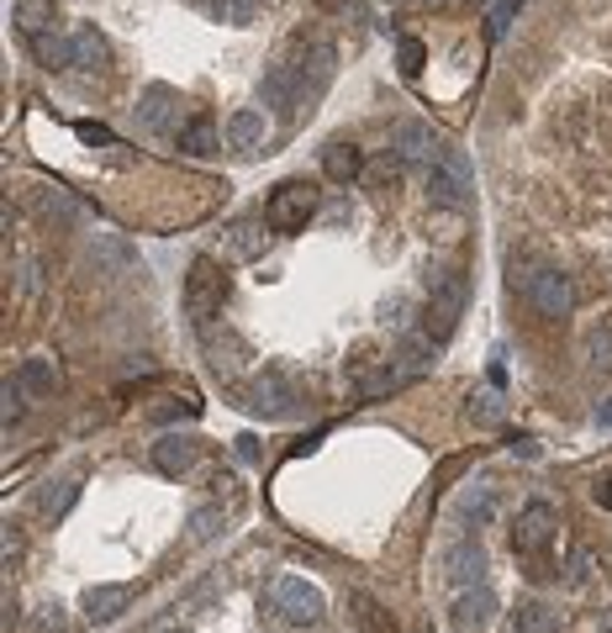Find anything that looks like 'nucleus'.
I'll list each match as a JSON object with an SVG mask.
<instances>
[{
	"label": "nucleus",
	"instance_id": "nucleus-1",
	"mask_svg": "<svg viewBox=\"0 0 612 633\" xmlns=\"http://www.w3.org/2000/svg\"><path fill=\"white\" fill-rule=\"evenodd\" d=\"M222 306H227V270L216 265L212 254L190 259V270H185V317L196 328H212V317Z\"/></svg>",
	"mask_w": 612,
	"mask_h": 633
},
{
	"label": "nucleus",
	"instance_id": "nucleus-2",
	"mask_svg": "<svg viewBox=\"0 0 612 633\" xmlns=\"http://www.w3.org/2000/svg\"><path fill=\"white\" fill-rule=\"evenodd\" d=\"M311 216H317V190H311V180H280L275 190H270V201H264L270 233H302Z\"/></svg>",
	"mask_w": 612,
	"mask_h": 633
},
{
	"label": "nucleus",
	"instance_id": "nucleus-3",
	"mask_svg": "<svg viewBox=\"0 0 612 633\" xmlns=\"http://www.w3.org/2000/svg\"><path fill=\"white\" fill-rule=\"evenodd\" d=\"M264 612H275L285 623H317L328 612V597L311 581H302V575H280L270 586V597H264Z\"/></svg>",
	"mask_w": 612,
	"mask_h": 633
},
{
	"label": "nucleus",
	"instance_id": "nucleus-4",
	"mask_svg": "<svg viewBox=\"0 0 612 633\" xmlns=\"http://www.w3.org/2000/svg\"><path fill=\"white\" fill-rule=\"evenodd\" d=\"M554 543H560V513H554L550 502H528L518 517V528H513V549H518L522 560H544Z\"/></svg>",
	"mask_w": 612,
	"mask_h": 633
},
{
	"label": "nucleus",
	"instance_id": "nucleus-5",
	"mask_svg": "<svg viewBox=\"0 0 612 633\" xmlns=\"http://www.w3.org/2000/svg\"><path fill=\"white\" fill-rule=\"evenodd\" d=\"M522 296L533 302L539 317L560 323V317H570V306H576V285H570V274L565 270H533L528 274V285H522Z\"/></svg>",
	"mask_w": 612,
	"mask_h": 633
},
{
	"label": "nucleus",
	"instance_id": "nucleus-6",
	"mask_svg": "<svg viewBox=\"0 0 612 633\" xmlns=\"http://www.w3.org/2000/svg\"><path fill=\"white\" fill-rule=\"evenodd\" d=\"M259 95H264V106H270V112H280V117H291L296 106H306L302 69H296V59H291V54L270 63V74H264V85H259Z\"/></svg>",
	"mask_w": 612,
	"mask_h": 633
},
{
	"label": "nucleus",
	"instance_id": "nucleus-7",
	"mask_svg": "<svg viewBox=\"0 0 612 633\" xmlns=\"http://www.w3.org/2000/svg\"><path fill=\"white\" fill-rule=\"evenodd\" d=\"M291 380L280 375V370H270V375H254L244 386V407L254 412V418H285L291 412Z\"/></svg>",
	"mask_w": 612,
	"mask_h": 633
},
{
	"label": "nucleus",
	"instance_id": "nucleus-8",
	"mask_svg": "<svg viewBox=\"0 0 612 633\" xmlns=\"http://www.w3.org/2000/svg\"><path fill=\"white\" fill-rule=\"evenodd\" d=\"M444 575H449V586H481L486 581V543L481 539H449L444 549Z\"/></svg>",
	"mask_w": 612,
	"mask_h": 633
},
{
	"label": "nucleus",
	"instance_id": "nucleus-9",
	"mask_svg": "<svg viewBox=\"0 0 612 633\" xmlns=\"http://www.w3.org/2000/svg\"><path fill=\"white\" fill-rule=\"evenodd\" d=\"M428 196L438 207H470V169H464V159L449 153V159H438L428 169Z\"/></svg>",
	"mask_w": 612,
	"mask_h": 633
},
{
	"label": "nucleus",
	"instance_id": "nucleus-10",
	"mask_svg": "<svg viewBox=\"0 0 612 633\" xmlns=\"http://www.w3.org/2000/svg\"><path fill=\"white\" fill-rule=\"evenodd\" d=\"M391 153H397V159H412V164H428V169H433L438 159H449V143L433 132L428 121H401Z\"/></svg>",
	"mask_w": 612,
	"mask_h": 633
},
{
	"label": "nucleus",
	"instance_id": "nucleus-11",
	"mask_svg": "<svg viewBox=\"0 0 612 633\" xmlns=\"http://www.w3.org/2000/svg\"><path fill=\"white\" fill-rule=\"evenodd\" d=\"M491 618H496V597H491L486 586H464L455 602H449V623H455V633H486Z\"/></svg>",
	"mask_w": 612,
	"mask_h": 633
},
{
	"label": "nucleus",
	"instance_id": "nucleus-12",
	"mask_svg": "<svg viewBox=\"0 0 612 633\" xmlns=\"http://www.w3.org/2000/svg\"><path fill=\"white\" fill-rule=\"evenodd\" d=\"M291 59H296V69H302L306 101L328 91V80H333V63H338L333 43H296V48H291Z\"/></svg>",
	"mask_w": 612,
	"mask_h": 633
},
{
	"label": "nucleus",
	"instance_id": "nucleus-13",
	"mask_svg": "<svg viewBox=\"0 0 612 633\" xmlns=\"http://www.w3.org/2000/svg\"><path fill=\"white\" fill-rule=\"evenodd\" d=\"M185 101L175 85H149V91L138 95V121H143V132H169L175 121H180Z\"/></svg>",
	"mask_w": 612,
	"mask_h": 633
},
{
	"label": "nucleus",
	"instance_id": "nucleus-14",
	"mask_svg": "<svg viewBox=\"0 0 612 633\" xmlns=\"http://www.w3.org/2000/svg\"><path fill=\"white\" fill-rule=\"evenodd\" d=\"M11 22L16 32L37 43V37H48V32H59V0H16L11 5Z\"/></svg>",
	"mask_w": 612,
	"mask_h": 633
},
{
	"label": "nucleus",
	"instance_id": "nucleus-15",
	"mask_svg": "<svg viewBox=\"0 0 612 633\" xmlns=\"http://www.w3.org/2000/svg\"><path fill=\"white\" fill-rule=\"evenodd\" d=\"M127 607H132V586H85V597H80L85 623H111Z\"/></svg>",
	"mask_w": 612,
	"mask_h": 633
},
{
	"label": "nucleus",
	"instance_id": "nucleus-16",
	"mask_svg": "<svg viewBox=\"0 0 612 633\" xmlns=\"http://www.w3.org/2000/svg\"><path fill=\"white\" fill-rule=\"evenodd\" d=\"M149 459L158 476H185V470L196 465V444H190L185 433H164L158 444H149Z\"/></svg>",
	"mask_w": 612,
	"mask_h": 633
},
{
	"label": "nucleus",
	"instance_id": "nucleus-17",
	"mask_svg": "<svg viewBox=\"0 0 612 633\" xmlns=\"http://www.w3.org/2000/svg\"><path fill=\"white\" fill-rule=\"evenodd\" d=\"M264 132H270V121H264V112H254V106H244V112H233V117H227V149L254 153L259 143H264Z\"/></svg>",
	"mask_w": 612,
	"mask_h": 633
},
{
	"label": "nucleus",
	"instance_id": "nucleus-18",
	"mask_svg": "<svg viewBox=\"0 0 612 633\" xmlns=\"http://www.w3.org/2000/svg\"><path fill=\"white\" fill-rule=\"evenodd\" d=\"M16 380H22V391L32 396V401H43V396L59 391V364L43 360V354H32V360H22V370H16Z\"/></svg>",
	"mask_w": 612,
	"mask_h": 633
},
{
	"label": "nucleus",
	"instance_id": "nucleus-19",
	"mask_svg": "<svg viewBox=\"0 0 612 633\" xmlns=\"http://www.w3.org/2000/svg\"><path fill=\"white\" fill-rule=\"evenodd\" d=\"M360 169H365V153L354 149V143H328V149H322V175L333 185H354Z\"/></svg>",
	"mask_w": 612,
	"mask_h": 633
},
{
	"label": "nucleus",
	"instance_id": "nucleus-20",
	"mask_svg": "<svg viewBox=\"0 0 612 633\" xmlns=\"http://www.w3.org/2000/svg\"><path fill=\"white\" fill-rule=\"evenodd\" d=\"M74 502H80V476H59V481L37 485V513L43 517H63Z\"/></svg>",
	"mask_w": 612,
	"mask_h": 633
},
{
	"label": "nucleus",
	"instance_id": "nucleus-21",
	"mask_svg": "<svg viewBox=\"0 0 612 633\" xmlns=\"http://www.w3.org/2000/svg\"><path fill=\"white\" fill-rule=\"evenodd\" d=\"M180 149L190 153V159H212L216 149H222V132H216L212 117H190L180 127Z\"/></svg>",
	"mask_w": 612,
	"mask_h": 633
},
{
	"label": "nucleus",
	"instance_id": "nucleus-22",
	"mask_svg": "<svg viewBox=\"0 0 612 633\" xmlns=\"http://www.w3.org/2000/svg\"><path fill=\"white\" fill-rule=\"evenodd\" d=\"M106 59H111V43L95 27H74V69L95 74V69H106Z\"/></svg>",
	"mask_w": 612,
	"mask_h": 633
},
{
	"label": "nucleus",
	"instance_id": "nucleus-23",
	"mask_svg": "<svg viewBox=\"0 0 612 633\" xmlns=\"http://www.w3.org/2000/svg\"><path fill=\"white\" fill-rule=\"evenodd\" d=\"M581 354L591 370H612V317H602V323H591L581 338Z\"/></svg>",
	"mask_w": 612,
	"mask_h": 633
},
{
	"label": "nucleus",
	"instance_id": "nucleus-24",
	"mask_svg": "<svg viewBox=\"0 0 612 633\" xmlns=\"http://www.w3.org/2000/svg\"><path fill=\"white\" fill-rule=\"evenodd\" d=\"M513 633H560V612L550 602H522L513 612Z\"/></svg>",
	"mask_w": 612,
	"mask_h": 633
},
{
	"label": "nucleus",
	"instance_id": "nucleus-25",
	"mask_svg": "<svg viewBox=\"0 0 612 633\" xmlns=\"http://www.w3.org/2000/svg\"><path fill=\"white\" fill-rule=\"evenodd\" d=\"M32 54H37L43 69H74V37L48 32V37H37V43H32Z\"/></svg>",
	"mask_w": 612,
	"mask_h": 633
},
{
	"label": "nucleus",
	"instance_id": "nucleus-26",
	"mask_svg": "<svg viewBox=\"0 0 612 633\" xmlns=\"http://www.w3.org/2000/svg\"><path fill=\"white\" fill-rule=\"evenodd\" d=\"M227 238H233V254H238V259H259V254H264V238H270V222H233V233H227Z\"/></svg>",
	"mask_w": 612,
	"mask_h": 633
},
{
	"label": "nucleus",
	"instance_id": "nucleus-27",
	"mask_svg": "<svg viewBox=\"0 0 612 633\" xmlns=\"http://www.w3.org/2000/svg\"><path fill=\"white\" fill-rule=\"evenodd\" d=\"M491 513H496V491H491L486 481L470 485V491L459 496V517H464V523H475V517H481V523H491Z\"/></svg>",
	"mask_w": 612,
	"mask_h": 633
},
{
	"label": "nucleus",
	"instance_id": "nucleus-28",
	"mask_svg": "<svg viewBox=\"0 0 612 633\" xmlns=\"http://www.w3.org/2000/svg\"><path fill=\"white\" fill-rule=\"evenodd\" d=\"M464 418L481 422V427H496V422L507 418V401H502L496 391H475L470 396V407H464Z\"/></svg>",
	"mask_w": 612,
	"mask_h": 633
},
{
	"label": "nucleus",
	"instance_id": "nucleus-29",
	"mask_svg": "<svg viewBox=\"0 0 612 633\" xmlns=\"http://www.w3.org/2000/svg\"><path fill=\"white\" fill-rule=\"evenodd\" d=\"M423 63H428V48H423V37H397V69L407 80H417L423 74Z\"/></svg>",
	"mask_w": 612,
	"mask_h": 633
},
{
	"label": "nucleus",
	"instance_id": "nucleus-30",
	"mask_svg": "<svg viewBox=\"0 0 612 633\" xmlns=\"http://www.w3.org/2000/svg\"><path fill=\"white\" fill-rule=\"evenodd\" d=\"M222 523H227L222 507H196V513H190V539H196V543L216 539V534H222Z\"/></svg>",
	"mask_w": 612,
	"mask_h": 633
},
{
	"label": "nucleus",
	"instance_id": "nucleus-31",
	"mask_svg": "<svg viewBox=\"0 0 612 633\" xmlns=\"http://www.w3.org/2000/svg\"><path fill=\"white\" fill-rule=\"evenodd\" d=\"M259 5H264V0H212V11L222 22H233V27H248V22L259 16Z\"/></svg>",
	"mask_w": 612,
	"mask_h": 633
},
{
	"label": "nucleus",
	"instance_id": "nucleus-32",
	"mask_svg": "<svg viewBox=\"0 0 612 633\" xmlns=\"http://www.w3.org/2000/svg\"><path fill=\"white\" fill-rule=\"evenodd\" d=\"M0 396H5V427H16V422L27 418V401H32V396L22 391V380H5V386H0Z\"/></svg>",
	"mask_w": 612,
	"mask_h": 633
},
{
	"label": "nucleus",
	"instance_id": "nucleus-33",
	"mask_svg": "<svg viewBox=\"0 0 612 633\" xmlns=\"http://www.w3.org/2000/svg\"><path fill=\"white\" fill-rule=\"evenodd\" d=\"M74 132H80V143H91V149H122V143H117V132H111L106 121H80Z\"/></svg>",
	"mask_w": 612,
	"mask_h": 633
},
{
	"label": "nucleus",
	"instance_id": "nucleus-34",
	"mask_svg": "<svg viewBox=\"0 0 612 633\" xmlns=\"http://www.w3.org/2000/svg\"><path fill=\"white\" fill-rule=\"evenodd\" d=\"M354 607H360V629H365V633H386V612L369 602V597H360Z\"/></svg>",
	"mask_w": 612,
	"mask_h": 633
},
{
	"label": "nucleus",
	"instance_id": "nucleus-35",
	"mask_svg": "<svg viewBox=\"0 0 612 633\" xmlns=\"http://www.w3.org/2000/svg\"><path fill=\"white\" fill-rule=\"evenodd\" d=\"M201 401H169V407H153V422H175V418H196Z\"/></svg>",
	"mask_w": 612,
	"mask_h": 633
},
{
	"label": "nucleus",
	"instance_id": "nucleus-36",
	"mask_svg": "<svg viewBox=\"0 0 612 633\" xmlns=\"http://www.w3.org/2000/svg\"><path fill=\"white\" fill-rule=\"evenodd\" d=\"M591 581V549H576L570 554V586H586Z\"/></svg>",
	"mask_w": 612,
	"mask_h": 633
},
{
	"label": "nucleus",
	"instance_id": "nucleus-37",
	"mask_svg": "<svg viewBox=\"0 0 612 633\" xmlns=\"http://www.w3.org/2000/svg\"><path fill=\"white\" fill-rule=\"evenodd\" d=\"M507 449L518 454V459H539V454H544V449H539V438H528V433H513V438H507Z\"/></svg>",
	"mask_w": 612,
	"mask_h": 633
},
{
	"label": "nucleus",
	"instance_id": "nucleus-38",
	"mask_svg": "<svg viewBox=\"0 0 612 633\" xmlns=\"http://www.w3.org/2000/svg\"><path fill=\"white\" fill-rule=\"evenodd\" d=\"M591 496H597V507H608V513H612V476H602V481H597V491H591Z\"/></svg>",
	"mask_w": 612,
	"mask_h": 633
},
{
	"label": "nucleus",
	"instance_id": "nucleus-39",
	"mask_svg": "<svg viewBox=\"0 0 612 633\" xmlns=\"http://www.w3.org/2000/svg\"><path fill=\"white\" fill-rule=\"evenodd\" d=\"M597 427H608V433H612V396L597 407Z\"/></svg>",
	"mask_w": 612,
	"mask_h": 633
},
{
	"label": "nucleus",
	"instance_id": "nucleus-40",
	"mask_svg": "<svg viewBox=\"0 0 612 633\" xmlns=\"http://www.w3.org/2000/svg\"><path fill=\"white\" fill-rule=\"evenodd\" d=\"M597 633H612V607L602 612V623H597Z\"/></svg>",
	"mask_w": 612,
	"mask_h": 633
},
{
	"label": "nucleus",
	"instance_id": "nucleus-41",
	"mask_svg": "<svg viewBox=\"0 0 612 633\" xmlns=\"http://www.w3.org/2000/svg\"><path fill=\"white\" fill-rule=\"evenodd\" d=\"M317 5H343V0H317Z\"/></svg>",
	"mask_w": 612,
	"mask_h": 633
},
{
	"label": "nucleus",
	"instance_id": "nucleus-42",
	"mask_svg": "<svg viewBox=\"0 0 612 633\" xmlns=\"http://www.w3.org/2000/svg\"><path fill=\"white\" fill-rule=\"evenodd\" d=\"M470 5H486V0H470Z\"/></svg>",
	"mask_w": 612,
	"mask_h": 633
},
{
	"label": "nucleus",
	"instance_id": "nucleus-43",
	"mask_svg": "<svg viewBox=\"0 0 612 633\" xmlns=\"http://www.w3.org/2000/svg\"><path fill=\"white\" fill-rule=\"evenodd\" d=\"M428 5H438V0H428Z\"/></svg>",
	"mask_w": 612,
	"mask_h": 633
},
{
	"label": "nucleus",
	"instance_id": "nucleus-44",
	"mask_svg": "<svg viewBox=\"0 0 612 633\" xmlns=\"http://www.w3.org/2000/svg\"><path fill=\"white\" fill-rule=\"evenodd\" d=\"M423 633H428V629H423Z\"/></svg>",
	"mask_w": 612,
	"mask_h": 633
}]
</instances>
